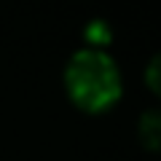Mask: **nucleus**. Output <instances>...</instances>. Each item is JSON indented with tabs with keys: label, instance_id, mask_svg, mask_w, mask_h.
<instances>
[{
	"label": "nucleus",
	"instance_id": "nucleus-1",
	"mask_svg": "<svg viewBox=\"0 0 161 161\" xmlns=\"http://www.w3.org/2000/svg\"><path fill=\"white\" fill-rule=\"evenodd\" d=\"M64 86L78 108L89 113H102L113 108L121 97V73L110 54L102 48H80L64 67Z\"/></svg>",
	"mask_w": 161,
	"mask_h": 161
},
{
	"label": "nucleus",
	"instance_id": "nucleus-2",
	"mask_svg": "<svg viewBox=\"0 0 161 161\" xmlns=\"http://www.w3.org/2000/svg\"><path fill=\"white\" fill-rule=\"evenodd\" d=\"M137 134L148 150H161V108H150L140 115Z\"/></svg>",
	"mask_w": 161,
	"mask_h": 161
},
{
	"label": "nucleus",
	"instance_id": "nucleus-3",
	"mask_svg": "<svg viewBox=\"0 0 161 161\" xmlns=\"http://www.w3.org/2000/svg\"><path fill=\"white\" fill-rule=\"evenodd\" d=\"M83 38L89 40V48H102L105 43H110V38H113V30L108 27V22H102V19H94V22L86 24V30H83Z\"/></svg>",
	"mask_w": 161,
	"mask_h": 161
},
{
	"label": "nucleus",
	"instance_id": "nucleus-4",
	"mask_svg": "<svg viewBox=\"0 0 161 161\" xmlns=\"http://www.w3.org/2000/svg\"><path fill=\"white\" fill-rule=\"evenodd\" d=\"M145 83H148V89L156 97H161V54H156L148 62V67H145Z\"/></svg>",
	"mask_w": 161,
	"mask_h": 161
}]
</instances>
